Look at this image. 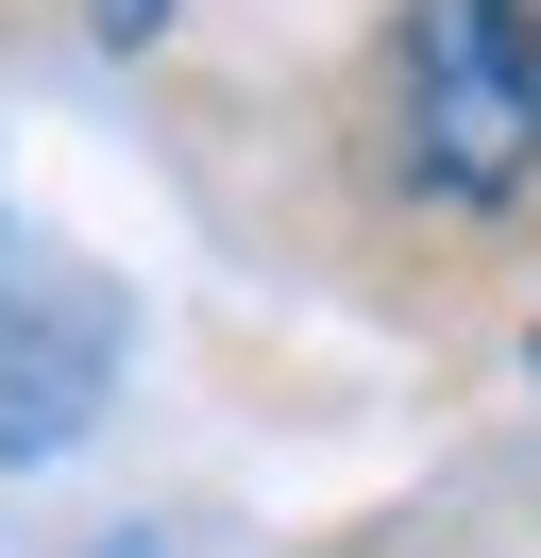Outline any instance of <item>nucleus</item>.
<instances>
[{"label":"nucleus","instance_id":"nucleus-2","mask_svg":"<svg viewBox=\"0 0 541 558\" xmlns=\"http://www.w3.org/2000/svg\"><path fill=\"white\" fill-rule=\"evenodd\" d=\"M406 170L440 204L541 170V0H406Z\"/></svg>","mask_w":541,"mask_h":558},{"label":"nucleus","instance_id":"nucleus-4","mask_svg":"<svg viewBox=\"0 0 541 558\" xmlns=\"http://www.w3.org/2000/svg\"><path fill=\"white\" fill-rule=\"evenodd\" d=\"M525 373H541V339H525Z\"/></svg>","mask_w":541,"mask_h":558},{"label":"nucleus","instance_id":"nucleus-1","mask_svg":"<svg viewBox=\"0 0 541 558\" xmlns=\"http://www.w3.org/2000/svg\"><path fill=\"white\" fill-rule=\"evenodd\" d=\"M119 355H135L119 271H101L85 238H34V220L0 204V457H17V474L85 457L101 407H119Z\"/></svg>","mask_w":541,"mask_h":558},{"label":"nucleus","instance_id":"nucleus-3","mask_svg":"<svg viewBox=\"0 0 541 558\" xmlns=\"http://www.w3.org/2000/svg\"><path fill=\"white\" fill-rule=\"evenodd\" d=\"M85 17H101V51H153L169 35V0H85Z\"/></svg>","mask_w":541,"mask_h":558}]
</instances>
